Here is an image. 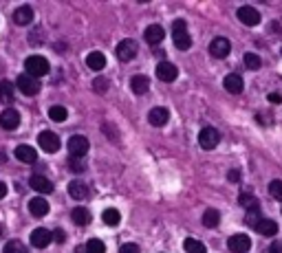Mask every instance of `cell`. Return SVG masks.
<instances>
[{"label": "cell", "mask_w": 282, "mask_h": 253, "mask_svg": "<svg viewBox=\"0 0 282 253\" xmlns=\"http://www.w3.org/2000/svg\"><path fill=\"white\" fill-rule=\"evenodd\" d=\"M101 220H104L106 225L115 227V225H119V220H121V213H119L115 207H108V209H104V213H101Z\"/></svg>", "instance_id": "cell-28"}, {"label": "cell", "mask_w": 282, "mask_h": 253, "mask_svg": "<svg viewBox=\"0 0 282 253\" xmlns=\"http://www.w3.org/2000/svg\"><path fill=\"white\" fill-rule=\"evenodd\" d=\"M236 16H238V20H240L245 27H256V24H260V14L254 9V7H249V5L240 7Z\"/></svg>", "instance_id": "cell-11"}, {"label": "cell", "mask_w": 282, "mask_h": 253, "mask_svg": "<svg viewBox=\"0 0 282 253\" xmlns=\"http://www.w3.org/2000/svg\"><path fill=\"white\" fill-rule=\"evenodd\" d=\"M130 88H132V93H135V95H145V93H148V88H150V80L145 75H135L130 80Z\"/></svg>", "instance_id": "cell-24"}, {"label": "cell", "mask_w": 282, "mask_h": 253, "mask_svg": "<svg viewBox=\"0 0 282 253\" xmlns=\"http://www.w3.org/2000/svg\"><path fill=\"white\" fill-rule=\"evenodd\" d=\"M115 53H117V58L121 60V62H130V60L137 58V53H139V46H137L135 40H121L117 44V49H115Z\"/></svg>", "instance_id": "cell-4"}, {"label": "cell", "mask_w": 282, "mask_h": 253, "mask_svg": "<svg viewBox=\"0 0 282 253\" xmlns=\"http://www.w3.org/2000/svg\"><path fill=\"white\" fill-rule=\"evenodd\" d=\"M229 51H232V44H229L227 38H214L210 44V53L214 55L216 60H225L229 55Z\"/></svg>", "instance_id": "cell-9"}, {"label": "cell", "mask_w": 282, "mask_h": 253, "mask_svg": "<svg viewBox=\"0 0 282 253\" xmlns=\"http://www.w3.org/2000/svg\"><path fill=\"white\" fill-rule=\"evenodd\" d=\"M29 185L33 187L38 194H51L53 191V183L48 181L47 176H40V174H33V176L29 178Z\"/></svg>", "instance_id": "cell-19"}, {"label": "cell", "mask_w": 282, "mask_h": 253, "mask_svg": "<svg viewBox=\"0 0 282 253\" xmlns=\"http://www.w3.org/2000/svg\"><path fill=\"white\" fill-rule=\"evenodd\" d=\"M38 143H40V148H42L44 152H57L60 150V137H57L55 132H51V130H44V132H40V137H38Z\"/></svg>", "instance_id": "cell-6"}, {"label": "cell", "mask_w": 282, "mask_h": 253, "mask_svg": "<svg viewBox=\"0 0 282 253\" xmlns=\"http://www.w3.org/2000/svg\"><path fill=\"white\" fill-rule=\"evenodd\" d=\"M267 99H269V104H280V102H282V95H278V93H269V95H267Z\"/></svg>", "instance_id": "cell-42"}, {"label": "cell", "mask_w": 282, "mask_h": 253, "mask_svg": "<svg viewBox=\"0 0 282 253\" xmlns=\"http://www.w3.org/2000/svg\"><path fill=\"white\" fill-rule=\"evenodd\" d=\"M220 141V132L216 128H203L198 134V143H201L203 150H214Z\"/></svg>", "instance_id": "cell-5"}, {"label": "cell", "mask_w": 282, "mask_h": 253, "mask_svg": "<svg viewBox=\"0 0 282 253\" xmlns=\"http://www.w3.org/2000/svg\"><path fill=\"white\" fill-rule=\"evenodd\" d=\"M119 253H141V251H139V247H137L135 242H126V244H121Z\"/></svg>", "instance_id": "cell-39"}, {"label": "cell", "mask_w": 282, "mask_h": 253, "mask_svg": "<svg viewBox=\"0 0 282 253\" xmlns=\"http://www.w3.org/2000/svg\"><path fill=\"white\" fill-rule=\"evenodd\" d=\"M264 253H282V251H280L278 244H271V247H267V251H264Z\"/></svg>", "instance_id": "cell-43"}, {"label": "cell", "mask_w": 282, "mask_h": 253, "mask_svg": "<svg viewBox=\"0 0 282 253\" xmlns=\"http://www.w3.org/2000/svg\"><path fill=\"white\" fill-rule=\"evenodd\" d=\"M13 22H16L18 27H26V24H31L33 22V9H31L29 5L18 7V9L13 11Z\"/></svg>", "instance_id": "cell-15"}, {"label": "cell", "mask_w": 282, "mask_h": 253, "mask_svg": "<svg viewBox=\"0 0 282 253\" xmlns=\"http://www.w3.org/2000/svg\"><path fill=\"white\" fill-rule=\"evenodd\" d=\"M31 244H33L35 249H47L48 244H51L53 240V233L48 229H44V227H40V229H35L33 233H31Z\"/></svg>", "instance_id": "cell-12"}, {"label": "cell", "mask_w": 282, "mask_h": 253, "mask_svg": "<svg viewBox=\"0 0 282 253\" xmlns=\"http://www.w3.org/2000/svg\"><path fill=\"white\" fill-rule=\"evenodd\" d=\"M223 86H225V90H227V93H232V95H240V93H242V88H245V82H242V77L238 75V73H229V75L225 77Z\"/></svg>", "instance_id": "cell-14"}, {"label": "cell", "mask_w": 282, "mask_h": 253, "mask_svg": "<svg viewBox=\"0 0 282 253\" xmlns=\"http://www.w3.org/2000/svg\"><path fill=\"white\" fill-rule=\"evenodd\" d=\"M24 71H26V75H31V77H44L48 71H51V66H48V60L47 58H42V55H31V58H26V62H24Z\"/></svg>", "instance_id": "cell-2"}, {"label": "cell", "mask_w": 282, "mask_h": 253, "mask_svg": "<svg viewBox=\"0 0 282 253\" xmlns=\"http://www.w3.org/2000/svg\"><path fill=\"white\" fill-rule=\"evenodd\" d=\"M256 231H258L260 235H267V238H273V235L278 233V225L276 220H269V218H262V220L258 222V225L254 227Z\"/></svg>", "instance_id": "cell-22"}, {"label": "cell", "mask_w": 282, "mask_h": 253, "mask_svg": "<svg viewBox=\"0 0 282 253\" xmlns=\"http://www.w3.org/2000/svg\"><path fill=\"white\" fill-rule=\"evenodd\" d=\"M29 211L33 218H44L48 213V203L47 198H42V196H35V198L29 200Z\"/></svg>", "instance_id": "cell-16"}, {"label": "cell", "mask_w": 282, "mask_h": 253, "mask_svg": "<svg viewBox=\"0 0 282 253\" xmlns=\"http://www.w3.org/2000/svg\"><path fill=\"white\" fill-rule=\"evenodd\" d=\"M16 88L20 90L22 95H26V97H33V95L40 93V82L35 80V77L26 75V73H22V75H18V82H16Z\"/></svg>", "instance_id": "cell-3"}, {"label": "cell", "mask_w": 282, "mask_h": 253, "mask_svg": "<svg viewBox=\"0 0 282 253\" xmlns=\"http://www.w3.org/2000/svg\"><path fill=\"white\" fill-rule=\"evenodd\" d=\"M4 253H29V249L20 242V240H9L4 244Z\"/></svg>", "instance_id": "cell-34"}, {"label": "cell", "mask_w": 282, "mask_h": 253, "mask_svg": "<svg viewBox=\"0 0 282 253\" xmlns=\"http://www.w3.org/2000/svg\"><path fill=\"white\" fill-rule=\"evenodd\" d=\"M172 40H174V46L181 51H188L192 46V38L188 33V24L185 20H174L172 24Z\"/></svg>", "instance_id": "cell-1"}, {"label": "cell", "mask_w": 282, "mask_h": 253, "mask_svg": "<svg viewBox=\"0 0 282 253\" xmlns=\"http://www.w3.org/2000/svg\"><path fill=\"white\" fill-rule=\"evenodd\" d=\"M53 240H55V242H64L66 240V233L62 229H53Z\"/></svg>", "instance_id": "cell-41"}, {"label": "cell", "mask_w": 282, "mask_h": 253, "mask_svg": "<svg viewBox=\"0 0 282 253\" xmlns=\"http://www.w3.org/2000/svg\"><path fill=\"white\" fill-rule=\"evenodd\" d=\"M227 181L229 183H238V181H240V172H238V169H229V172H227Z\"/></svg>", "instance_id": "cell-40"}, {"label": "cell", "mask_w": 282, "mask_h": 253, "mask_svg": "<svg viewBox=\"0 0 282 253\" xmlns=\"http://www.w3.org/2000/svg\"><path fill=\"white\" fill-rule=\"evenodd\" d=\"M167 119H170V112H167V108H152L148 115V121L150 126H154V128H163V126L167 124Z\"/></svg>", "instance_id": "cell-17"}, {"label": "cell", "mask_w": 282, "mask_h": 253, "mask_svg": "<svg viewBox=\"0 0 282 253\" xmlns=\"http://www.w3.org/2000/svg\"><path fill=\"white\" fill-rule=\"evenodd\" d=\"M69 194H70V198H75V200H84L91 196V190H88V185L82 181H70Z\"/></svg>", "instance_id": "cell-20"}, {"label": "cell", "mask_w": 282, "mask_h": 253, "mask_svg": "<svg viewBox=\"0 0 282 253\" xmlns=\"http://www.w3.org/2000/svg\"><path fill=\"white\" fill-rule=\"evenodd\" d=\"M4 161H7V152H4V150H2V148H0V165H2V163H4Z\"/></svg>", "instance_id": "cell-45"}, {"label": "cell", "mask_w": 282, "mask_h": 253, "mask_svg": "<svg viewBox=\"0 0 282 253\" xmlns=\"http://www.w3.org/2000/svg\"><path fill=\"white\" fill-rule=\"evenodd\" d=\"M245 66L249 68V71H258V68L262 66V60H260L258 53H245Z\"/></svg>", "instance_id": "cell-33"}, {"label": "cell", "mask_w": 282, "mask_h": 253, "mask_svg": "<svg viewBox=\"0 0 282 253\" xmlns=\"http://www.w3.org/2000/svg\"><path fill=\"white\" fill-rule=\"evenodd\" d=\"M70 218H73L75 225L84 227V225H88V222H91V211H88V209H84V207H75L73 211H70Z\"/></svg>", "instance_id": "cell-26"}, {"label": "cell", "mask_w": 282, "mask_h": 253, "mask_svg": "<svg viewBox=\"0 0 282 253\" xmlns=\"http://www.w3.org/2000/svg\"><path fill=\"white\" fill-rule=\"evenodd\" d=\"M66 117H69V110H66L64 106H51V108H48V119H53V121H64Z\"/></svg>", "instance_id": "cell-32"}, {"label": "cell", "mask_w": 282, "mask_h": 253, "mask_svg": "<svg viewBox=\"0 0 282 253\" xmlns=\"http://www.w3.org/2000/svg\"><path fill=\"white\" fill-rule=\"evenodd\" d=\"M258 209H260V207H258ZM258 209H249V211H247V216H245V222H247V225L256 227L260 220H262V216H260Z\"/></svg>", "instance_id": "cell-37"}, {"label": "cell", "mask_w": 282, "mask_h": 253, "mask_svg": "<svg viewBox=\"0 0 282 253\" xmlns=\"http://www.w3.org/2000/svg\"><path fill=\"white\" fill-rule=\"evenodd\" d=\"M4 196H7V185H4V183L0 181V200H2Z\"/></svg>", "instance_id": "cell-44"}, {"label": "cell", "mask_w": 282, "mask_h": 253, "mask_svg": "<svg viewBox=\"0 0 282 253\" xmlns=\"http://www.w3.org/2000/svg\"><path fill=\"white\" fill-rule=\"evenodd\" d=\"M13 97H16V84H11L9 80H2L0 82V102L13 104Z\"/></svg>", "instance_id": "cell-23"}, {"label": "cell", "mask_w": 282, "mask_h": 253, "mask_svg": "<svg viewBox=\"0 0 282 253\" xmlns=\"http://www.w3.org/2000/svg\"><path fill=\"white\" fill-rule=\"evenodd\" d=\"M143 38H145V42L148 44H161L163 42V38H165V31H163V27L161 24H150L148 29L143 31Z\"/></svg>", "instance_id": "cell-18"}, {"label": "cell", "mask_w": 282, "mask_h": 253, "mask_svg": "<svg viewBox=\"0 0 282 253\" xmlns=\"http://www.w3.org/2000/svg\"><path fill=\"white\" fill-rule=\"evenodd\" d=\"M88 148H91V143H88V139L82 137V134H73V137L69 139V152L73 156H84L88 152Z\"/></svg>", "instance_id": "cell-10"}, {"label": "cell", "mask_w": 282, "mask_h": 253, "mask_svg": "<svg viewBox=\"0 0 282 253\" xmlns=\"http://www.w3.org/2000/svg\"><path fill=\"white\" fill-rule=\"evenodd\" d=\"M238 205H242L247 211H249V209H258L260 207L258 198H256L254 194H240V196H238Z\"/></svg>", "instance_id": "cell-29"}, {"label": "cell", "mask_w": 282, "mask_h": 253, "mask_svg": "<svg viewBox=\"0 0 282 253\" xmlns=\"http://www.w3.org/2000/svg\"><path fill=\"white\" fill-rule=\"evenodd\" d=\"M220 222V211H216V209H207L205 213H203V225L205 227H216Z\"/></svg>", "instance_id": "cell-30"}, {"label": "cell", "mask_w": 282, "mask_h": 253, "mask_svg": "<svg viewBox=\"0 0 282 253\" xmlns=\"http://www.w3.org/2000/svg\"><path fill=\"white\" fill-rule=\"evenodd\" d=\"M108 86H110V82L106 80V77H95V80H93V88H95L97 95L108 93Z\"/></svg>", "instance_id": "cell-36"}, {"label": "cell", "mask_w": 282, "mask_h": 253, "mask_svg": "<svg viewBox=\"0 0 282 253\" xmlns=\"http://www.w3.org/2000/svg\"><path fill=\"white\" fill-rule=\"evenodd\" d=\"M2 233H4V229H2V225H0V238H2Z\"/></svg>", "instance_id": "cell-47"}, {"label": "cell", "mask_w": 282, "mask_h": 253, "mask_svg": "<svg viewBox=\"0 0 282 253\" xmlns=\"http://www.w3.org/2000/svg\"><path fill=\"white\" fill-rule=\"evenodd\" d=\"M183 247H185V251H188V253H207V247L201 242V240H196V238H185Z\"/></svg>", "instance_id": "cell-27"}, {"label": "cell", "mask_w": 282, "mask_h": 253, "mask_svg": "<svg viewBox=\"0 0 282 253\" xmlns=\"http://www.w3.org/2000/svg\"><path fill=\"white\" fill-rule=\"evenodd\" d=\"M20 126V112L16 108H4L0 112V128L4 130H16Z\"/></svg>", "instance_id": "cell-7"}, {"label": "cell", "mask_w": 282, "mask_h": 253, "mask_svg": "<svg viewBox=\"0 0 282 253\" xmlns=\"http://www.w3.org/2000/svg\"><path fill=\"white\" fill-rule=\"evenodd\" d=\"M269 194L276 200H282V181H271L269 183Z\"/></svg>", "instance_id": "cell-38"}, {"label": "cell", "mask_w": 282, "mask_h": 253, "mask_svg": "<svg viewBox=\"0 0 282 253\" xmlns=\"http://www.w3.org/2000/svg\"><path fill=\"white\" fill-rule=\"evenodd\" d=\"M13 154H16V159L22 161V163H35V161H38V152L31 146H18Z\"/></svg>", "instance_id": "cell-21"}, {"label": "cell", "mask_w": 282, "mask_h": 253, "mask_svg": "<svg viewBox=\"0 0 282 253\" xmlns=\"http://www.w3.org/2000/svg\"><path fill=\"white\" fill-rule=\"evenodd\" d=\"M86 64H88V68H93V71H101V68L106 66V55L101 53V51H93V53H88Z\"/></svg>", "instance_id": "cell-25"}, {"label": "cell", "mask_w": 282, "mask_h": 253, "mask_svg": "<svg viewBox=\"0 0 282 253\" xmlns=\"http://www.w3.org/2000/svg\"><path fill=\"white\" fill-rule=\"evenodd\" d=\"M75 253H86V247H84V244H82V247H77V249H75Z\"/></svg>", "instance_id": "cell-46"}, {"label": "cell", "mask_w": 282, "mask_h": 253, "mask_svg": "<svg viewBox=\"0 0 282 253\" xmlns=\"http://www.w3.org/2000/svg\"><path fill=\"white\" fill-rule=\"evenodd\" d=\"M84 247H86V253H106V244L101 242V240H97V238L88 240Z\"/></svg>", "instance_id": "cell-35"}, {"label": "cell", "mask_w": 282, "mask_h": 253, "mask_svg": "<svg viewBox=\"0 0 282 253\" xmlns=\"http://www.w3.org/2000/svg\"><path fill=\"white\" fill-rule=\"evenodd\" d=\"M69 168H70V172L82 174L84 169L88 168V163H86V159H84V156H73V159H69Z\"/></svg>", "instance_id": "cell-31"}, {"label": "cell", "mask_w": 282, "mask_h": 253, "mask_svg": "<svg viewBox=\"0 0 282 253\" xmlns=\"http://www.w3.org/2000/svg\"><path fill=\"white\" fill-rule=\"evenodd\" d=\"M227 247L232 253H247L251 249V240H249V235H245V233H236L227 240Z\"/></svg>", "instance_id": "cell-8"}, {"label": "cell", "mask_w": 282, "mask_h": 253, "mask_svg": "<svg viewBox=\"0 0 282 253\" xmlns=\"http://www.w3.org/2000/svg\"><path fill=\"white\" fill-rule=\"evenodd\" d=\"M176 75H179V68L174 66V64H170V62H159L157 64V77L161 82H174L176 80Z\"/></svg>", "instance_id": "cell-13"}]
</instances>
